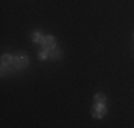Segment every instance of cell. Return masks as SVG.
Returning <instances> with one entry per match:
<instances>
[{"mask_svg": "<svg viewBox=\"0 0 134 128\" xmlns=\"http://www.w3.org/2000/svg\"><path fill=\"white\" fill-rule=\"evenodd\" d=\"M107 114V108L104 104H96L91 107V115H93L94 118H103L104 115Z\"/></svg>", "mask_w": 134, "mask_h": 128, "instance_id": "cell-1", "label": "cell"}, {"mask_svg": "<svg viewBox=\"0 0 134 128\" xmlns=\"http://www.w3.org/2000/svg\"><path fill=\"white\" fill-rule=\"evenodd\" d=\"M14 66H16V68H24V67L29 64V57L26 56L24 53H19L17 56H14Z\"/></svg>", "mask_w": 134, "mask_h": 128, "instance_id": "cell-2", "label": "cell"}, {"mask_svg": "<svg viewBox=\"0 0 134 128\" xmlns=\"http://www.w3.org/2000/svg\"><path fill=\"white\" fill-rule=\"evenodd\" d=\"M56 38L52 37V36H46L43 37V40H41V47H43V50H52V49H56Z\"/></svg>", "mask_w": 134, "mask_h": 128, "instance_id": "cell-3", "label": "cell"}, {"mask_svg": "<svg viewBox=\"0 0 134 128\" xmlns=\"http://www.w3.org/2000/svg\"><path fill=\"white\" fill-rule=\"evenodd\" d=\"M13 61H14L13 56H10V54H3L2 56V74H4L6 68L9 70V67L13 66Z\"/></svg>", "mask_w": 134, "mask_h": 128, "instance_id": "cell-4", "label": "cell"}, {"mask_svg": "<svg viewBox=\"0 0 134 128\" xmlns=\"http://www.w3.org/2000/svg\"><path fill=\"white\" fill-rule=\"evenodd\" d=\"M47 51H49V59H52V60H59L62 57V51L59 49H52V50H47Z\"/></svg>", "mask_w": 134, "mask_h": 128, "instance_id": "cell-5", "label": "cell"}, {"mask_svg": "<svg viewBox=\"0 0 134 128\" xmlns=\"http://www.w3.org/2000/svg\"><path fill=\"white\" fill-rule=\"evenodd\" d=\"M31 40H33L34 43H41V40H43V34H41L39 30H36L33 34H31Z\"/></svg>", "mask_w": 134, "mask_h": 128, "instance_id": "cell-6", "label": "cell"}, {"mask_svg": "<svg viewBox=\"0 0 134 128\" xmlns=\"http://www.w3.org/2000/svg\"><path fill=\"white\" fill-rule=\"evenodd\" d=\"M94 102H97V104H104V102H106V95H104L103 92H98V94H96Z\"/></svg>", "mask_w": 134, "mask_h": 128, "instance_id": "cell-7", "label": "cell"}, {"mask_svg": "<svg viewBox=\"0 0 134 128\" xmlns=\"http://www.w3.org/2000/svg\"><path fill=\"white\" fill-rule=\"evenodd\" d=\"M39 59H40V60L49 59V51H47V50H43V51H41V53L39 54Z\"/></svg>", "mask_w": 134, "mask_h": 128, "instance_id": "cell-8", "label": "cell"}]
</instances>
